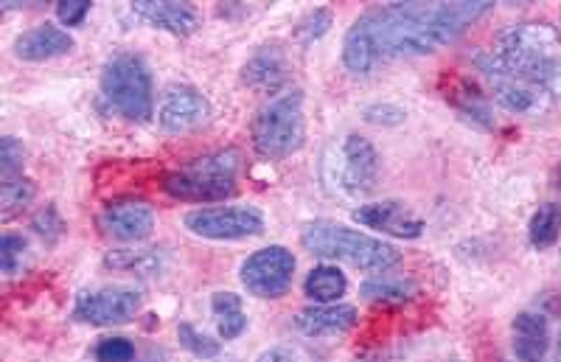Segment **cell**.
Instances as JSON below:
<instances>
[{
	"label": "cell",
	"instance_id": "83f0119b",
	"mask_svg": "<svg viewBox=\"0 0 561 362\" xmlns=\"http://www.w3.org/2000/svg\"><path fill=\"white\" fill-rule=\"evenodd\" d=\"M28 245L26 239L20 234H3L0 239V264H3V273L14 275L20 268H23V261H26Z\"/></svg>",
	"mask_w": 561,
	"mask_h": 362
},
{
	"label": "cell",
	"instance_id": "8fae6325",
	"mask_svg": "<svg viewBox=\"0 0 561 362\" xmlns=\"http://www.w3.org/2000/svg\"><path fill=\"white\" fill-rule=\"evenodd\" d=\"M210 118V102L203 90L192 88V84H172L163 93L158 108V124L167 133L183 135L194 133Z\"/></svg>",
	"mask_w": 561,
	"mask_h": 362
},
{
	"label": "cell",
	"instance_id": "cb8c5ba5",
	"mask_svg": "<svg viewBox=\"0 0 561 362\" xmlns=\"http://www.w3.org/2000/svg\"><path fill=\"white\" fill-rule=\"evenodd\" d=\"M34 194H37V189H34V183L28 178L0 180V216H3V223L23 214L32 205Z\"/></svg>",
	"mask_w": 561,
	"mask_h": 362
},
{
	"label": "cell",
	"instance_id": "4316f807",
	"mask_svg": "<svg viewBox=\"0 0 561 362\" xmlns=\"http://www.w3.org/2000/svg\"><path fill=\"white\" fill-rule=\"evenodd\" d=\"M332 20L334 14L329 12V9H314V12H309L307 18L295 26V39H298L300 45H312L314 39H320L329 29H332Z\"/></svg>",
	"mask_w": 561,
	"mask_h": 362
},
{
	"label": "cell",
	"instance_id": "7402d4cb",
	"mask_svg": "<svg viewBox=\"0 0 561 362\" xmlns=\"http://www.w3.org/2000/svg\"><path fill=\"white\" fill-rule=\"evenodd\" d=\"M210 312L217 318V331L222 340H237L248 331V315H244L242 298L237 293H214Z\"/></svg>",
	"mask_w": 561,
	"mask_h": 362
},
{
	"label": "cell",
	"instance_id": "9c48e42d",
	"mask_svg": "<svg viewBox=\"0 0 561 362\" xmlns=\"http://www.w3.org/2000/svg\"><path fill=\"white\" fill-rule=\"evenodd\" d=\"M379 160L377 147L363 135H345L337 147V160H334V183L343 194L359 200L368 197L379 183Z\"/></svg>",
	"mask_w": 561,
	"mask_h": 362
},
{
	"label": "cell",
	"instance_id": "52a82bcc",
	"mask_svg": "<svg viewBox=\"0 0 561 362\" xmlns=\"http://www.w3.org/2000/svg\"><path fill=\"white\" fill-rule=\"evenodd\" d=\"M295 268H298V261H295L293 250H287L284 245H270V248L255 250L242 261L239 279L253 298L273 301L289 293L295 281Z\"/></svg>",
	"mask_w": 561,
	"mask_h": 362
},
{
	"label": "cell",
	"instance_id": "4dcf8cb0",
	"mask_svg": "<svg viewBox=\"0 0 561 362\" xmlns=\"http://www.w3.org/2000/svg\"><path fill=\"white\" fill-rule=\"evenodd\" d=\"M104 264L115 270H138L140 273V270L158 264V256L149 253V250H118V253H110Z\"/></svg>",
	"mask_w": 561,
	"mask_h": 362
},
{
	"label": "cell",
	"instance_id": "f546056e",
	"mask_svg": "<svg viewBox=\"0 0 561 362\" xmlns=\"http://www.w3.org/2000/svg\"><path fill=\"white\" fill-rule=\"evenodd\" d=\"M32 228H34V234H37L43 241H48V245H54V241L65 234L62 216L57 214V208H54V205H45L43 211H37V216L32 219Z\"/></svg>",
	"mask_w": 561,
	"mask_h": 362
},
{
	"label": "cell",
	"instance_id": "e575fe53",
	"mask_svg": "<svg viewBox=\"0 0 561 362\" xmlns=\"http://www.w3.org/2000/svg\"><path fill=\"white\" fill-rule=\"evenodd\" d=\"M553 362H561V331H559V340H556V354H553Z\"/></svg>",
	"mask_w": 561,
	"mask_h": 362
},
{
	"label": "cell",
	"instance_id": "9a60e30c",
	"mask_svg": "<svg viewBox=\"0 0 561 362\" xmlns=\"http://www.w3.org/2000/svg\"><path fill=\"white\" fill-rule=\"evenodd\" d=\"M12 52L23 63H48L73 52V37L54 23H39L14 37Z\"/></svg>",
	"mask_w": 561,
	"mask_h": 362
},
{
	"label": "cell",
	"instance_id": "277c9868",
	"mask_svg": "<svg viewBox=\"0 0 561 362\" xmlns=\"http://www.w3.org/2000/svg\"><path fill=\"white\" fill-rule=\"evenodd\" d=\"M239 172H242V152L217 149L172 169L160 189L178 203H222L237 194Z\"/></svg>",
	"mask_w": 561,
	"mask_h": 362
},
{
	"label": "cell",
	"instance_id": "7a4b0ae2",
	"mask_svg": "<svg viewBox=\"0 0 561 362\" xmlns=\"http://www.w3.org/2000/svg\"><path fill=\"white\" fill-rule=\"evenodd\" d=\"M474 65L514 115L545 113L561 93V39L548 23L505 29L491 52L474 54Z\"/></svg>",
	"mask_w": 561,
	"mask_h": 362
},
{
	"label": "cell",
	"instance_id": "6da1fadb",
	"mask_svg": "<svg viewBox=\"0 0 561 362\" xmlns=\"http://www.w3.org/2000/svg\"><path fill=\"white\" fill-rule=\"evenodd\" d=\"M494 9L491 0L458 3H382L359 14L343 37V65L368 77L393 59L427 57L455 43L466 29Z\"/></svg>",
	"mask_w": 561,
	"mask_h": 362
},
{
	"label": "cell",
	"instance_id": "d4e9b609",
	"mask_svg": "<svg viewBox=\"0 0 561 362\" xmlns=\"http://www.w3.org/2000/svg\"><path fill=\"white\" fill-rule=\"evenodd\" d=\"M178 340L188 354L199 357V360H214V357H219V351H222V343H219V340H214V337L205 335V331L194 329L192 324L178 326Z\"/></svg>",
	"mask_w": 561,
	"mask_h": 362
},
{
	"label": "cell",
	"instance_id": "3957f363",
	"mask_svg": "<svg viewBox=\"0 0 561 362\" xmlns=\"http://www.w3.org/2000/svg\"><path fill=\"white\" fill-rule=\"evenodd\" d=\"M300 245L318 259L345 261L363 273H388L390 268L402 261V253L390 241L354 230L348 225L329 223V219L309 223L300 234Z\"/></svg>",
	"mask_w": 561,
	"mask_h": 362
},
{
	"label": "cell",
	"instance_id": "4fadbf2b",
	"mask_svg": "<svg viewBox=\"0 0 561 362\" xmlns=\"http://www.w3.org/2000/svg\"><path fill=\"white\" fill-rule=\"evenodd\" d=\"M104 234L118 241H144L154 230V211L144 200L124 197L104 205L99 216Z\"/></svg>",
	"mask_w": 561,
	"mask_h": 362
},
{
	"label": "cell",
	"instance_id": "1f68e13d",
	"mask_svg": "<svg viewBox=\"0 0 561 362\" xmlns=\"http://www.w3.org/2000/svg\"><path fill=\"white\" fill-rule=\"evenodd\" d=\"M255 362H320V360L312 354V351L304 349V346L280 343V346H273V349L262 351Z\"/></svg>",
	"mask_w": 561,
	"mask_h": 362
},
{
	"label": "cell",
	"instance_id": "f1b7e54d",
	"mask_svg": "<svg viewBox=\"0 0 561 362\" xmlns=\"http://www.w3.org/2000/svg\"><path fill=\"white\" fill-rule=\"evenodd\" d=\"M93 357H96V362H133L135 343L129 337H104L96 343Z\"/></svg>",
	"mask_w": 561,
	"mask_h": 362
},
{
	"label": "cell",
	"instance_id": "44dd1931",
	"mask_svg": "<svg viewBox=\"0 0 561 362\" xmlns=\"http://www.w3.org/2000/svg\"><path fill=\"white\" fill-rule=\"evenodd\" d=\"M359 295L370 304H404L413 295H419V286L415 281L404 279V275H374V279L363 281L359 286Z\"/></svg>",
	"mask_w": 561,
	"mask_h": 362
},
{
	"label": "cell",
	"instance_id": "7c38bea8",
	"mask_svg": "<svg viewBox=\"0 0 561 362\" xmlns=\"http://www.w3.org/2000/svg\"><path fill=\"white\" fill-rule=\"evenodd\" d=\"M354 223L377 234L396 236V239H419L427 223L402 200H382V203H365L354 211Z\"/></svg>",
	"mask_w": 561,
	"mask_h": 362
},
{
	"label": "cell",
	"instance_id": "484cf974",
	"mask_svg": "<svg viewBox=\"0 0 561 362\" xmlns=\"http://www.w3.org/2000/svg\"><path fill=\"white\" fill-rule=\"evenodd\" d=\"M23 166H26V149L14 135H7L0 140V180L23 178Z\"/></svg>",
	"mask_w": 561,
	"mask_h": 362
},
{
	"label": "cell",
	"instance_id": "d6986e66",
	"mask_svg": "<svg viewBox=\"0 0 561 362\" xmlns=\"http://www.w3.org/2000/svg\"><path fill=\"white\" fill-rule=\"evenodd\" d=\"M447 102L458 110L463 118H469L472 124H478L480 129H494V110H491L489 99H485L483 90L478 84H472L469 79H449L447 88Z\"/></svg>",
	"mask_w": 561,
	"mask_h": 362
},
{
	"label": "cell",
	"instance_id": "603a6c76",
	"mask_svg": "<svg viewBox=\"0 0 561 362\" xmlns=\"http://www.w3.org/2000/svg\"><path fill=\"white\" fill-rule=\"evenodd\" d=\"M561 239V205L545 203L534 211L528 223V241L534 250H550Z\"/></svg>",
	"mask_w": 561,
	"mask_h": 362
},
{
	"label": "cell",
	"instance_id": "5b68a950",
	"mask_svg": "<svg viewBox=\"0 0 561 362\" xmlns=\"http://www.w3.org/2000/svg\"><path fill=\"white\" fill-rule=\"evenodd\" d=\"M102 99L113 113L133 124H147L154 115V84L147 59L133 52H118L104 63Z\"/></svg>",
	"mask_w": 561,
	"mask_h": 362
},
{
	"label": "cell",
	"instance_id": "d6a6232c",
	"mask_svg": "<svg viewBox=\"0 0 561 362\" xmlns=\"http://www.w3.org/2000/svg\"><path fill=\"white\" fill-rule=\"evenodd\" d=\"M404 110L399 104H370L365 108V121L368 124H377V127H396V124H402L404 121Z\"/></svg>",
	"mask_w": 561,
	"mask_h": 362
},
{
	"label": "cell",
	"instance_id": "ba28073f",
	"mask_svg": "<svg viewBox=\"0 0 561 362\" xmlns=\"http://www.w3.org/2000/svg\"><path fill=\"white\" fill-rule=\"evenodd\" d=\"M183 225L203 239L239 241L264 234V214L253 205H219V208L188 211Z\"/></svg>",
	"mask_w": 561,
	"mask_h": 362
},
{
	"label": "cell",
	"instance_id": "ffe728a7",
	"mask_svg": "<svg viewBox=\"0 0 561 362\" xmlns=\"http://www.w3.org/2000/svg\"><path fill=\"white\" fill-rule=\"evenodd\" d=\"M304 293L314 304H337L348 293V279L334 264H318V268L309 270L307 281H304Z\"/></svg>",
	"mask_w": 561,
	"mask_h": 362
},
{
	"label": "cell",
	"instance_id": "5bb4252c",
	"mask_svg": "<svg viewBox=\"0 0 561 362\" xmlns=\"http://www.w3.org/2000/svg\"><path fill=\"white\" fill-rule=\"evenodd\" d=\"M133 14L147 26L169 32L174 37H188L203 26V14L192 3H174V0H138L133 3Z\"/></svg>",
	"mask_w": 561,
	"mask_h": 362
},
{
	"label": "cell",
	"instance_id": "8992f818",
	"mask_svg": "<svg viewBox=\"0 0 561 362\" xmlns=\"http://www.w3.org/2000/svg\"><path fill=\"white\" fill-rule=\"evenodd\" d=\"M250 138L259 158L284 160L307 144V113H304V93L287 90L275 95L253 115Z\"/></svg>",
	"mask_w": 561,
	"mask_h": 362
},
{
	"label": "cell",
	"instance_id": "e0dca14e",
	"mask_svg": "<svg viewBox=\"0 0 561 362\" xmlns=\"http://www.w3.org/2000/svg\"><path fill=\"white\" fill-rule=\"evenodd\" d=\"M511 346L519 362H545L550 349V326L545 312H519L511 324Z\"/></svg>",
	"mask_w": 561,
	"mask_h": 362
},
{
	"label": "cell",
	"instance_id": "2e32d148",
	"mask_svg": "<svg viewBox=\"0 0 561 362\" xmlns=\"http://www.w3.org/2000/svg\"><path fill=\"white\" fill-rule=\"evenodd\" d=\"M359 315L348 304H314L295 315V329L307 337H343L357 326Z\"/></svg>",
	"mask_w": 561,
	"mask_h": 362
},
{
	"label": "cell",
	"instance_id": "30bf717a",
	"mask_svg": "<svg viewBox=\"0 0 561 362\" xmlns=\"http://www.w3.org/2000/svg\"><path fill=\"white\" fill-rule=\"evenodd\" d=\"M144 295L135 286H102L77 295L70 318L88 326H124L138 318Z\"/></svg>",
	"mask_w": 561,
	"mask_h": 362
},
{
	"label": "cell",
	"instance_id": "ac0fdd59",
	"mask_svg": "<svg viewBox=\"0 0 561 362\" xmlns=\"http://www.w3.org/2000/svg\"><path fill=\"white\" fill-rule=\"evenodd\" d=\"M287 77L289 65L278 45H264L262 52L253 54V59L242 68L244 84H250L253 90H262V93L280 90L287 84Z\"/></svg>",
	"mask_w": 561,
	"mask_h": 362
},
{
	"label": "cell",
	"instance_id": "836d02e7",
	"mask_svg": "<svg viewBox=\"0 0 561 362\" xmlns=\"http://www.w3.org/2000/svg\"><path fill=\"white\" fill-rule=\"evenodd\" d=\"M90 14L88 0H59L57 20L62 26H82L84 18Z\"/></svg>",
	"mask_w": 561,
	"mask_h": 362
}]
</instances>
